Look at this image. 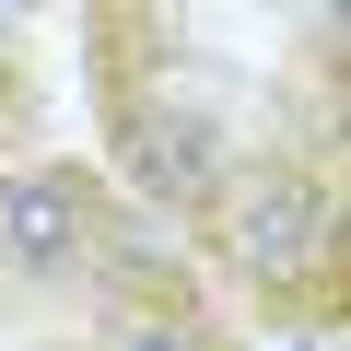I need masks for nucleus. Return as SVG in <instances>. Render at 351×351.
<instances>
[{
  "mask_svg": "<svg viewBox=\"0 0 351 351\" xmlns=\"http://www.w3.org/2000/svg\"><path fill=\"white\" fill-rule=\"evenodd\" d=\"M117 351H199L188 328H117Z\"/></svg>",
  "mask_w": 351,
  "mask_h": 351,
  "instance_id": "obj_4",
  "label": "nucleus"
},
{
  "mask_svg": "<svg viewBox=\"0 0 351 351\" xmlns=\"http://www.w3.org/2000/svg\"><path fill=\"white\" fill-rule=\"evenodd\" d=\"M71 188L59 176H12V188H0V258H24V269H59L71 258Z\"/></svg>",
  "mask_w": 351,
  "mask_h": 351,
  "instance_id": "obj_3",
  "label": "nucleus"
},
{
  "mask_svg": "<svg viewBox=\"0 0 351 351\" xmlns=\"http://www.w3.org/2000/svg\"><path fill=\"white\" fill-rule=\"evenodd\" d=\"M223 234H234V258H246L258 281H304V269L339 246V199L304 188V176H281V188H246V211H234Z\"/></svg>",
  "mask_w": 351,
  "mask_h": 351,
  "instance_id": "obj_1",
  "label": "nucleus"
},
{
  "mask_svg": "<svg viewBox=\"0 0 351 351\" xmlns=\"http://www.w3.org/2000/svg\"><path fill=\"white\" fill-rule=\"evenodd\" d=\"M117 164H129V188H152V199H211L223 129H211V117H141V129L117 141Z\"/></svg>",
  "mask_w": 351,
  "mask_h": 351,
  "instance_id": "obj_2",
  "label": "nucleus"
}]
</instances>
